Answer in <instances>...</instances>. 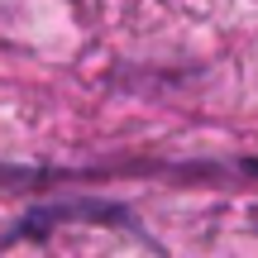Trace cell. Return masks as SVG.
<instances>
[{"label": "cell", "instance_id": "6da1fadb", "mask_svg": "<svg viewBox=\"0 0 258 258\" xmlns=\"http://www.w3.org/2000/svg\"><path fill=\"white\" fill-rule=\"evenodd\" d=\"M244 167H249V172H253V177H258V163H244Z\"/></svg>", "mask_w": 258, "mask_h": 258}]
</instances>
